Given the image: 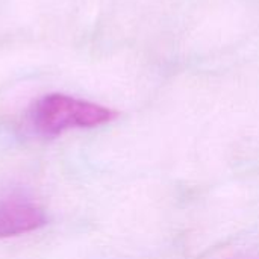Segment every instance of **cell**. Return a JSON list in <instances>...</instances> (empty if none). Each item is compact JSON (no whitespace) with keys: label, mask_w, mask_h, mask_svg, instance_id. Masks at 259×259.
Instances as JSON below:
<instances>
[{"label":"cell","mask_w":259,"mask_h":259,"mask_svg":"<svg viewBox=\"0 0 259 259\" xmlns=\"http://www.w3.org/2000/svg\"><path fill=\"white\" fill-rule=\"evenodd\" d=\"M118 112L88 100L52 93L35 102L30 120L36 132L44 137H58L70 129H90L114 121Z\"/></svg>","instance_id":"cell-1"},{"label":"cell","mask_w":259,"mask_h":259,"mask_svg":"<svg viewBox=\"0 0 259 259\" xmlns=\"http://www.w3.org/2000/svg\"><path fill=\"white\" fill-rule=\"evenodd\" d=\"M47 223L44 211L24 200L0 202V238L20 237L38 231Z\"/></svg>","instance_id":"cell-2"}]
</instances>
